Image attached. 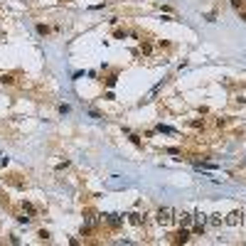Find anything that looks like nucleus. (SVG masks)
Segmentation results:
<instances>
[{
  "label": "nucleus",
  "mask_w": 246,
  "mask_h": 246,
  "mask_svg": "<svg viewBox=\"0 0 246 246\" xmlns=\"http://www.w3.org/2000/svg\"><path fill=\"white\" fill-rule=\"evenodd\" d=\"M106 221H108L111 227H118L123 219H121V214H108V217H106Z\"/></svg>",
  "instance_id": "obj_2"
},
{
  "label": "nucleus",
  "mask_w": 246,
  "mask_h": 246,
  "mask_svg": "<svg viewBox=\"0 0 246 246\" xmlns=\"http://www.w3.org/2000/svg\"><path fill=\"white\" fill-rule=\"evenodd\" d=\"M37 32H39V35H47L49 27H47V25H37Z\"/></svg>",
  "instance_id": "obj_6"
},
{
  "label": "nucleus",
  "mask_w": 246,
  "mask_h": 246,
  "mask_svg": "<svg viewBox=\"0 0 246 246\" xmlns=\"http://www.w3.org/2000/svg\"><path fill=\"white\" fill-rule=\"evenodd\" d=\"M0 81H3V84H12L15 79H12V74H3V76H0Z\"/></svg>",
  "instance_id": "obj_5"
},
{
  "label": "nucleus",
  "mask_w": 246,
  "mask_h": 246,
  "mask_svg": "<svg viewBox=\"0 0 246 246\" xmlns=\"http://www.w3.org/2000/svg\"><path fill=\"white\" fill-rule=\"evenodd\" d=\"M158 221H160V224H170V221H172V209H160V212H158Z\"/></svg>",
  "instance_id": "obj_1"
},
{
  "label": "nucleus",
  "mask_w": 246,
  "mask_h": 246,
  "mask_svg": "<svg viewBox=\"0 0 246 246\" xmlns=\"http://www.w3.org/2000/svg\"><path fill=\"white\" fill-rule=\"evenodd\" d=\"M187 239H190V231H187V229H180V234H177V241H182V244H184Z\"/></svg>",
  "instance_id": "obj_3"
},
{
  "label": "nucleus",
  "mask_w": 246,
  "mask_h": 246,
  "mask_svg": "<svg viewBox=\"0 0 246 246\" xmlns=\"http://www.w3.org/2000/svg\"><path fill=\"white\" fill-rule=\"evenodd\" d=\"M158 130H160V133H175V128H170V126H162V123L158 126Z\"/></svg>",
  "instance_id": "obj_4"
},
{
  "label": "nucleus",
  "mask_w": 246,
  "mask_h": 246,
  "mask_svg": "<svg viewBox=\"0 0 246 246\" xmlns=\"http://www.w3.org/2000/svg\"><path fill=\"white\" fill-rule=\"evenodd\" d=\"M22 207H25V212H30V214H35V207H32V204H30V202H25V204H22Z\"/></svg>",
  "instance_id": "obj_7"
}]
</instances>
